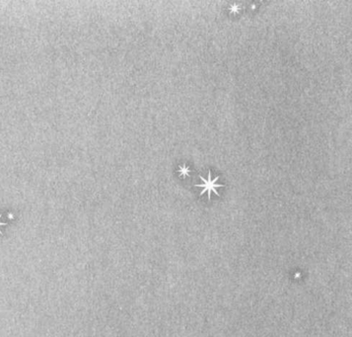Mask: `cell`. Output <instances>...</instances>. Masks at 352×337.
I'll use <instances>...</instances> for the list:
<instances>
[{"label": "cell", "instance_id": "2", "mask_svg": "<svg viewBox=\"0 0 352 337\" xmlns=\"http://www.w3.org/2000/svg\"><path fill=\"white\" fill-rule=\"evenodd\" d=\"M179 172L180 173V175H182V177H187V176H189V175L191 170H189V168L187 167V166L182 165V166H180Z\"/></svg>", "mask_w": 352, "mask_h": 337}, {"label": "cell", "instance_id": "1", "mask_svg": "<svg viewBox=\"0 0 352 337\" xmlns=\"http://www.w3.org/2000/svg\"><path fill=\"white\" fill-rule=\"evenodd\" d=\"M199 178L201 179V181H202L203 183L202 184H196L195 187H200V188H202V191H201V193H200V196H202L203 194L207 193L208 199H210V198H211V194L212 193H214L215 195L219 196V193L217 192L216 189L217 188H221V187H224V185L216 183V182L218 181V179H219L218 176L215 177L214 179H212L211 171H209V172H208V178L207 179L203 178L202 176H199Z\"/></svg>", "mask_w": 352, "mask_h": 337}]
</instances>
